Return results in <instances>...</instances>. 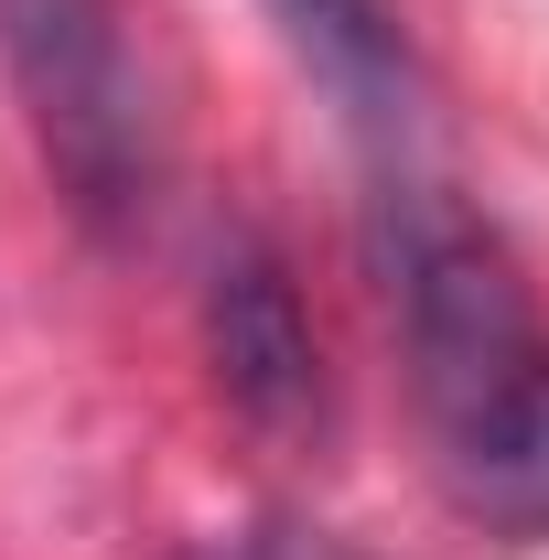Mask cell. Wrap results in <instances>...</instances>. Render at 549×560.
Returning a JSON list of instances; mask_svg holds the SVG:
<instances>
[{"label": "cell", "mask_w": 549, "mask_h": 560, "mask_svg": "<svg viewBox=\"0 0 549 560\" xmlns=\"http://www.w3.org/2000/svg\"><path fill=\"white\" fill-rule=\"evenodd\" d=\"M0 55L66 206L97 237H130L162 195V108L119 33V0H0Z\"/></svg>", "instance_id": "cell-1"}, {"label": "cell", "mask_w": 549, "mask_h": 560, "mask_svg": "<svg viewBox=\"0 0 549 560\" xmlns=\"http://www.w3.org/2000/svg\"><path fill=\"white\" fill-rule=\"evenodd\" d=\"M388 302H399V346H410V377H420L431 420L484 399L539 346L517 259L431 184H388Z\"/></svg>", "instance_id": "cell-2"}, {"label": "cell", "mask_w": 549, "mask_h": 560, "mask_svg": "<svg viewBox=\"0 0 549 560\" xmlns=\"http://www.w3.org/2000/svg\"><path fill=\"white\" fill-rule=\"evenodd\" d=\"M206 366L215 399L248 420L259 442H324L335 431V377L313 346L302 280L270 237H226L206 270Z\"/></svg>", "instance_id": "cell-3"}, {"label": "cell", "mask_w": 549, "mask_h": 560, "mask_svg": "<svg viewBox=\"0 0 549 560\" xmlns=\"http://www.w3.org/2000/svg\"><path fill=\"white\" fill-rule=\"evenodd\" d=\"M442 495L506 550H549V346H528L484 399L431 420Z\"/></svg>", "instance_id": "cell-4"}, {"label": "cell", "mask_w": 549, "mask_h": 560, "mask_svg": "<svg viewBox=\"0 0 549 560\" xmlns=\"http://www.w3.org/2000/svg\"><path fill=\"white\" fill-rule=\"evenodd\" d=\"M259 11L355 119H410V33L388 0H259Z\"/></svg>", "instance_id": "cell-5"}, {"label": "cell", "mask_w": 549, "mask_h": 560, "mask_svg": "<svg viewBox=\"0 0 549 560\" xmlns=\"http://www.w3.org/2000/svg\"><path fill=\"white\" fill-rule=\"evenodd\" d=\"M195 560H377V550H355L335 528H302V517H259V528H237V539H206Z\"/></svg>", "instance_id": "cell-6"}]
</instances>
